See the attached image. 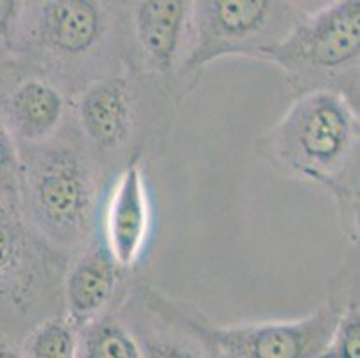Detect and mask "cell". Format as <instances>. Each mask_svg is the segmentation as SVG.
Returning a JSON list of instances; mask_svg holds the SVG:
<instances>
[{"instance_id":"obj_1","label":"cell","mask_w":360,"mask_h":358,"mask_svg":"<svg viewBox=\"0 0 360 358\" xmlns=\"http://www.w3.org/2000/svg\"><path fill=\"white\" fill-rule=\"evenodd\" d=\"M255 153L273 169L332 196L340 231L359 244V108L332 91L296 95L273 127L255 140Z\"/></svg>"},{"instance_id":"obj_2","label":"cell","mask_w":360,"mask_h":358,"mask_svg":"<svg viewBox=\"0 0 360 358\" xmlns=\"http://www.w3.org/2000/svg\"><path fill=\"white\" fill-rule=\"evenodd\" d=\"M20 153V210L45 241L72 258L99 236L111 179L84 143L74 120Z\"/></svg>"},{"instance_id":"obj_3","label":"cell","mask_w":360,"mask_h":358,"mask_svg":"<svg viewBox=\"0 0 360 358\" xmlns=\"http://www.w3.org/2000/svg\"><path fill=\"white\" fill-rule=\"evenodd\" d=\"M16 54L36 63L68 98L129 68L126 2H25Z\"/></svg>"},{"instance_id":"obj_4","label":"cell","mask_w":360,"mask_h":358,"mask_svg":"<svg viewBox=\"0 0 360 358\" xmlns=\"http://www.w3.org/2000/svg\"><path fill=\"white\" fill-rule=\"evenodd\" d=\"M72 120L111 181L135 158L163 149L179 106L153 75H108L70 101Z\"/></svg>"},{"instance_id":"obj_5","label":"cell","mask_w":360,"mask_h":358,"mask_svg":"<svg viewBox=\"0 0 360 358\" xmlns=\"http://www.w3.org/2000/svg\"><path fill=\"white\" fill-rule=\"evenodd\" d=\"M262 61L276 65L296 95L332 91L360 108V2L309 11Z\"/></svg>"},{"instance_id":"obj_6","label":"cell","mask_w":360,"mask_h":358,"mask_svg":"<svg viewBox=\"0 0 360 358\" xmlns=\"http://www.w3.org/2000/svg\"><path fill=\"white\" fill-rule=\"evenodd\" d=\"M309 13L303 4L285 0H195L191 36L178 75L183 103L212 63L224 58L260 59Z\"/></svg>"},{"instance_id":"obj_7","label":"cell","mask_w":360,"mask_h":358,"mask_svg":"<svg viewBox=\"0 0 360 358\" xmlns=\"http://www.w3.org/2000/svg\"><path fill=\"white\" fill-rule=\"evenodd\" d=\"M68 258L36 231L18 205H0V335L20 344L41 321L63 315Z\"/></svg>"},{"instance_id":"obj_8","label":"cell","mask_w":360,"mask_h":358,"mask_svg":"<svg viewBox=\"0 0 360 358\" xmlns=\"http://www.w3.org/2000/svg\"><path fill=\"white\" fill-rule=\"evenodd\" d=\"M142 358H217L214 323L195 305L136 278L117 308Z\"/></svg>"},{"instance_id":"obj_9","label":"cell","mask_w":360,"mask_h":358,"mask_svg":"<svg viewBox=\"0 0 360 358\" xmlns=\"http://www.w3.org/2000/svg\"><path fill=\"white\" fill-rule=\"evenodd\" d=\"M72 117L68 95L31 59L0 61V122L18 149L49 142Z\"/></svg>"},{"instance_id":"obj_10","label":"cell","mask_w":360,"mask_h":358,"mask_svg":"<svg viewBox=\"0 0 360 358\" xmlns=\"http://www.w3.org/2000/svg\"><path fill=\"white\" fill-rule=\"evenodd\" d=\"M129 68L153 75L178 106V75L191 36V0L126 2Z\"/></svg>"},{"instance_id":"obj_11","label":"cell","mask_w":360,"mask_h":358,"mask_svg":"<svg viewBox=\"0 0 360 358\" xmlns=\"http://www.w3.org/2000/svg\"><path fill=\"white\" fill-rule=\"evenodd\" d=\"M337 321L330 301L297 319L217 326L214 344L217 358H319Z\"/></svg>"},{"instance_id":"obj_12","label":"cell","mask_w":360,"mask_h":358,"mask_svg":"<svg viewBox=\"0 0 360 358\" xmlns=\"http://www.w3.org/2000/svg\"><path fill=\"white\" fill-rule=\"evenodd\" d=\"M155 233V208L146 177V160H131L111 181L101 215L99 235L122 271L139 276Z\"/></svg>"},{"instance_id":"obj_13","label":"cell","mask_w":360,"mask_h":358,"mask_svg":"<svg viewBox=\"0 0 360 358\" xmlns=\"http://www.w3.org/2000/svg\"><path fill=\"white\" fill-rule=\"evenodd\" d=\"M136 278L115 264L99 235L68 262L63 280V315L81 330L119 308Z\"/></svg>"},{"instance_id":"obj_14","label":"cell","mask_w":360,"mask_h":358,"mask_svg":"<svg viewBox=\"0 0 360 358\" xmlns=\"http://www.w3.org/2000/svg\"><path fill=\"white\" fill-rule=\"evenodd\" d=\"M326 301L337 307V321L319 358H360L359 252L330 278Z\"/></svg>"},{"instance_id":"obj_15","label":"cell","mask_w":360,"mask_h":358,"mask_svg":"<svg viewBox=\"0 0 360 358\" xmlns=\"http://www.w3.org/2000/svg\"><path fill=\"white\" fill-rule=\"evenodd\" d=\"M77 358H142L119 312L111 310L79 330Z\"/></svg>"},{"instance_id":"obj_16","label":"cell","mask_w":360,"mask_h":358,"mask_svg":"<svg viewBox=\"0 0 360 358\" xmlns=\"http://www.w3.org/2000/svg\"><path fill=\"white\" fill-rule=\"evenodd\" d=\"M18 351L20 358H77L79 330L65 315L49 317L25 333Z\"/></svg>"},{"instance_id":"obj_17","label":"cell","mask_w":360,"mask_h":358,"mask_svg":"<svg viewBox=\"0 0 360 358\" xmlns=\"http://www.w3.org/2000/svg\"><path fill=\"white\" fill-rule=\"evenodd\" d=\"M0 205L20 206V153L0 122Z\"/></svg>"},{"instance_id":"obj_18","label":"cell","mask_w":360,"mask_h":358,"mask_svg":"<svg viewBox=\"0 0 360 358\" xmlns=\"http://www.w3.org/2000/svg\"><path fill=\"white\" fill-rule=\"evenodd\" d=\"M24 0H0V61L16 54Z\"/></svg>"},{"instance_id":"obj_19","label":"cell","mask_w":360,"mask_h":358,"mask_svg":"<svg viewBox=\"0 0 360 358\" xmlns=\"http://www.w3.org/2000/svg\"><path fill=\"white\" fill-rule=\"evenodd\" d=\"M0 358H20L18 344L11 343L9 339L0 335Z\"/></svg>"}]
</instances>
